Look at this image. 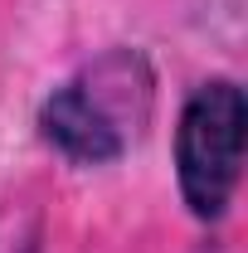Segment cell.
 Masks as SVG:
<instances>
[{
  "instance_id": "2",
  "label": "cell",
  "mask_w": 248,
  "mask_h": 253,
  "mask_svg": "<svg viewBox=\"0 0 248 253\" xmlns=\"http://www.w3.org/2000/svg\"><path fill=\"white\" fill-rule=\"evenodd\" d=\"M248 97L234 78H209L185 97L175 122V180L180 200L200 224L229 214L244 180Z\"/></svg>"
},
{
  "instance_id": "1",
  "label": "cell",
  "mask_w": 248,
  "mask_h": 253,
  "mask_svg": "<svg viewBox=\"0 0 248 253\" xmlns=\"http://www.w3.org/2000/svg\"><path fill=\"white\" fill-rule=\"evenodd\" d=\"M151 83L141 54L117 49L97 59L88 73L59 83L39 102V136L73 166H112L126 156L136 122H146V107H131L126 88Z\"/></svg>"
}]
</instances>
